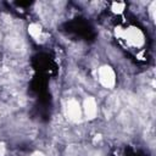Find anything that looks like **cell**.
Listing matches in <instances>:
<instances>
[{"label":"cell","mask_w":156,"mask_h":156,"mask_svg":"<svg viewBox=\"0 0 156 156\" xmlns=\"http://www.w3.org/2000/svg\"><path fill=\"white\" fill-rule=\"evenodd\" d=\"M99 80L105 88H112L115 85V72L111 67L104 66L99 69Z\"/></svg>","instance_id":"6da1fadb"},{"label":"cell","mask_w":156,"mask_h":156,"mask_svg":"<svg viewBox=\"0 0 156 156\" xmlns=\"http://www.w3.org/2000/svg\"><path fill=\"white\" fill-rule=\"evenodd\" d=\"M123 37L124 39H127L130 44L133 45H141L144 43V37H143V33L138 29V28H128L127 30L123 32Z\"/></svg>","instance_id":"7a4b0ae2"},{"label":"cell","mask_w":156,"mask_h":156,"mask_svg":"<svg viewBox=\"0 0 156 156\" xmlns=\"http://www.w3.org/2000/svg\"><path fill=\"white\" fill-rule=\"evenodd\" d=\"M67 115L72 121H77L80 117V106L78 101L76 100H69L67 104Z\"/></svg>","instance_id":"3957f363"},{"label":"cell","mask_w":156,"mask_h":156,"mask_svg":"<svg viewBox=\"0 0 156 156\" xmlns=\"http://www.w3.org/2000/svg\"><path fill=\"white\" fill-rule=\"evenodd\" d=\"M84 111L88 118H94L98 113V106L94 98H88L84 101Z\"/></svg>","instance_id":"277c9868"},{"label":"cell","mask_w":156,"mask_h":156,"mask_svg":"<svg viewBox=\"0 0 156 156\" xmlns=\"http://www.w3.org/2000/svg\"><path fill=\"white\" fill-rule=\"evenodd\" d=\"M28 30H29V34L33 38H39V35H40V27L38 24H30L28 27Z\"/></svg>","instance_id":"5b68a950"},{"label":"cell","mask_w":156,"mask_h":156,"mask_svg":"<svg viewBox=\"0 0 156 156\" xmlns=\"http://www.w3.org/2000/svg\"><path fill=\"white\" fill-rule=\"evenodd\" d=\"M123 9H124V4H122V2H115L112 5V10L115 12H121Z\"/></svg>","instance_id":"8992f818"},{"label":"cell","mask_w":156,"mask_h":156,"mask_svg":"<svg viewBox=\"0 0 156 156\" xmlns=\"http://www.w3.org/2000/svg\"><path fill=\"white\" fill-rule=\"evenodd\" d=\"M4 154H5V146L2 143H0V156H4Z\"/></svg>","instance_id":"52a82bcc"},{"label":"cell","mask_w":156,"mask_h":156,"mask_svg":"<svg viewBox=\"0 0 156 156\" xmlns=\"http://www.w3.org/2000/svg\"><path fill=\"white\" fill-rule=\"evenodd\" d=\"M32 156H44V155H43L41 152H34V154H33Z\"/></svg>","instance_id":"ba28073f"},{"label":"cell","mask_w":156,"mask_h":156,"mask_svg":"<svg viewBox=\"0 0 156 156\" xmlns=\"http://www.w3.org/2000/svg\"><path fill=\"white\" fill-rule=\"evenodd\" d=\"M96 156H100V155H96Z\"/></svg>","instance_id":"9c48e42d"}]
</instances>
